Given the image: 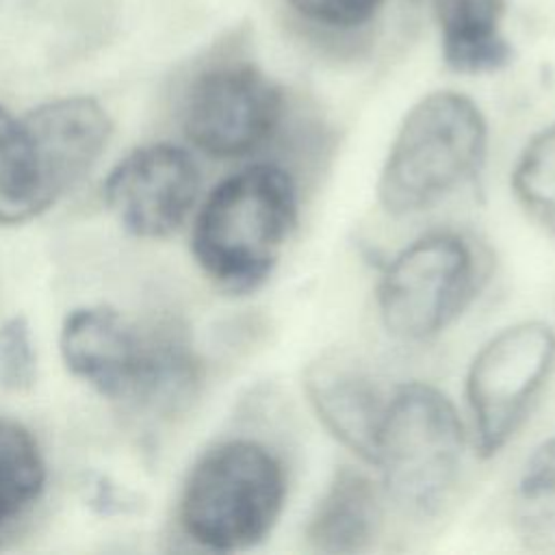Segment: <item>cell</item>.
Masks as SVG:
<instances>
[{
	"mask_svg": "<svg viewBox=\"0 0 555 555\" xmlns=\"http://www.w3.org/2000/svg\"><path fill=\"white\" fill-rule=\"evenodd\" d=\"M462 451V421L440 390L412 382L388 395L371 464L403 512L429 516L442 507L455 486Z\"/></svg>",
	"mask_w": 555,
	"mask_h": 555,
	"instance_id": "5",
	"label": "cell"
},
{
	"mask_svg": "<svg viewBox=\"0 0 555 555\" xmlns=\"http://www.w3.org/2000/svg\"><path fill=\"white\" fill-rule=\"evenodd\" d=\"M46 486L37 438L20 423L0 418V529L17 520Z\"/></svg>",
	"mask_w": 555,
	"mask_h": 555,
	"instance_id": "14",
	"label": "cell"
},
{
	"mask_svg": "<svg viewBox=\"0 0 555 555\" xmlns=\"http://www.w3.org/2000/svg\"><path fill=\"white\" fill-rule=\"evenodd\" d=\"M488 128L479 106L457 91L418 100L401 121L377 180V197L392 215L423 210L479 169Z\"/></svg>",
	"mask_w": 555,
	"mask_h": 555,
	"instance_id": "4",
	"label": "cell"
},
{
	"mask_svg": "<svg viewBox=\"0 0 555 555\" xmlns=\"http://www.w3.org/2000/svg\"><path fill=\"white\" fill-rule=\"evenodd\" d=\"M304 388L325 429L371 464L377 427L388 397L353 360L325 353L306 369Z\"/></svg>",
	"mask_w": 555,
	"mask_h": 555,
	"instance_id": "11",
	"label": "cell"
},
{
	"mask_svg": "<svg viewBox=\"0 0 555 555\" xmlns=\"http://www.w3.org/2000/svg\"><path fill=\"white\" fill-rule=\"evenodd\" d=\"M291 176L269 163L251 165L212 189L197 212L191 249L199 269L221 291H256L278 264L295 223Z\"/></svg>",
	"mask_w": 555,
	"mask_h": 555,
	"instance_id": "2",
	"label": "cell"
},
{
	"mask_svg": "<svg viewBox=\"0 0 555 555\" xmlns=\"http://www.w3.org/2000/svg\"><path fill=\"white\" fill-rule=\"evenodd\" d=\"M288 4L310 24L347 30L373 20L384 0H288Z\"/></svg>",
	"mask_w": 555,
	"mask_h": 555,
	"instance_id": "18",
	"label": "cell"
},
{
	"mask_svg": "<svg viewBox=\"0 0 555 555\" xmlns=\"http://www.w3.org/2000/svg\"><path fill=\"white\" fill-rule=\"evenodd\" d=\"M379 518V496L373 481L351 466H340L308 518L306 540L321 553H360L373 544Z\"/></svg>",
	"mask_w": 555,
	"mask_h": 555,
	"instance_id": "12",
	"label": "cell"
},
{
	"mask_svg": "<svg viewBox=\"0 0 555 555\" xmlns=\"http://www.w3.org/2000/svg\"><path fill=\"white\" fill-rule=\"evenodd\" d=\"M59 349L69 373L111 401L173 412L189 403L199 382L197 358L178 327L143 332L111 306L72 310Z\"/></svg>",
	"mask_w": 555,
	"mask_h": 555,
	"instance_id": "1",
	"label": "cell"
},
{
	"mask_svg": "<svg viewBox=\"0 0 555 555\" xmlns=\"http://www.w3.org/2000/svg\"><path fill=\"white\" fill-rule=\"evenodd\" d=\"M512 189L522 208L555 236V124L527 141L512 171Z\"/></svg>",
	"mask_w": 555,
	"mask_h": 555,
	"instance_id": "16",
	"label": "cell"
},
{
	"mask_svg": "<svg viewBox=\"0 0 555 555\" xmlns=\"http://www.w3.org/2000/svg\"><path fill=\"white\" fill-rule=\"evenodd\" d=\"M553 366L555 332L542 321L505 327L479 349L468 369L466 397L481 455H494L509 442Z\"/></svg>",
	"mask_w": 555,
	"mask_h": 555,
	"instance_id": "7",
	"label": "cell"
},
{
	"mask_svg": "<svg viewBox=\"0 0 555 555\" xmlns=\"http://www.w3.org/2000/svg\"><path fill=\"white\" fill-rule=\"evenodd\" d=\"M477 260L455 232H431L401 249L377 286L384 327L401 340H425L444 330L470 301Z\"/></svg>",
	"mask_w": 555,
	"mask_h": 555,
	"instance_id": "6",
	"label": "cell"
},
{
	"mask_svg": "<svg viewBox=\"0 0 555 555\" xmlns=\"http://www.w3.org/2000/svg\"><path fill=\"white\" fill-rule=\"evenodd\" d=\"M507 0H434L444 63L462 74H483L512 61L501 33Z\"/></svg>",
	"mask_w": 555,
	"mask_h": 555,
	"instance_id": "13",
	"label": "cell"
},
{
	"mask_svg": "<svg viewBox=\"0 0 555 555\" xmlns=\"http://www.w3.org/2000/svg\"><path fill=\"white\" fill-rule=\"evenodd\" d=\"M82 176L41 121L0 104V225H17L46 212Z\"/></svg>",
	"mask_w": 555,
	"mask_h": 555,
	"instance_id": "10",
	"label": "cell"
},
{
	"mask_svg": "<svg viewBox=\"0 0 555 555\" xmlns=\"http://www.w3.org/2000/svg\"><path fill=\"white\" fill-rule=\"evenodd\" d=\"M35 371L37 358L30 327L24 317H11L0 327V382L13 390H22L35 382Z\"/></svg>",
	"mask_w": 555,
	"mask_h": 555,
	"instance_id": "17",
	"label": "cell"
},
{
	"mask_svg": "<svg viewBox=\"0 0 555 555\" xmlns=\"http://www.w3.org/2000/svg\"><path fill=\"white\" fill-rule=\"evenodd\" d=\"M284 108L280 87L249 61L202 67L182 95V130L212 158H238L260 147Z\"/></svg>",
	"mask_w": 555,
	"mask_h": 555,
	"instance_id": "8",
	"label": "cell"
},
{
	"mask_svg": "<svg viewBox=\"0 0 555 555\" xmlns=\"http://www.w3.org/2000/svg\"><path fill=\"white\" fill-rule=\"evenodd\" d=\"M516 516L527 540L555 548V436L544 440L520 470Z\"/></svg>",
	"mask_w": 555,
	"mask_h": 555,
	"instance_id": "15",
	"label": "cell"
},
{
	"mask_svg": "<svg viewBox=\"0 0 555 555\" xmlns=\"http://www.w3.org/2000/svg\"><path fill=\"white\" fill-rule=\"evenodd\" d=\"M284 496L282 462L264 444L225 440L191 468L180 496V525L204 548L243 551L271 533Z\"/></svg>",
	"mask_w": 555,
	"mask_h": 555,
	"instance_id": "3",
	"label": "cell"
},
{
	"mask_svg": "<svg viewBox=\"0 0 555 555\" xmlns=\"http://www.w3.org/2000/svg\"><path fill=\"white\" fill-rule=\"evenodd\" d=\"M199 169L173 143H150L126 154L104 180V202L119 225L139 238H165L191 212Z\"/></svg>",
	"mask_w": 555,
	"mask_h": 555,
	"instance_id": "9",
	"label": "cell"
}]
</instances>
